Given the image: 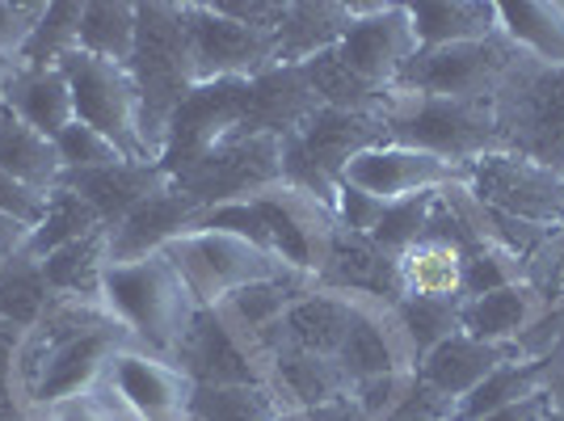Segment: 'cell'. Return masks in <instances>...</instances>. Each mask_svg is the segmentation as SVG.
<instances>
[{
    "label": "cell",
    "instance_id": "cell-33",
    "mask_svg": "<svg viewBox=\"0 0 564 421\" xmlns=\"http://www.w3.org/2000/svg\"><path fill=\"white\" fill-rule=\"evenodd\" d=\"M135 39H140V9L131 0H85L76 51L127 68L135 55Z\"/></svg>",
    "mask_w": 564,
    "mask_h": 421
},
{
    "label": "cell",
    "instance_id": "cell-6",
    "mask_svg": "<svg viewBox=\"0 0 564 421\" xmlns=\"http://www.w3.org/2000/svg\"><path fill=\"white\" fill-rule=\"evenodd\" d=\"M383 140H388V131H383L379 115H350V110L316 106L282 140V182L304 190V194H316L333 207V190L341 182L346 161Z\"/></svg>",
    "mask_w": 564,
    "mask_h": 421
},
{
    "label": "cell",
    "instance_id": "cell-1",
    "mask_svg": "<svg viewBox=\"0 0 564 421\" xmlns=\"http://www.w3.org/2000/svg\"><path fill=\"white\" fill-rule=\"evenodd\" d=\"M127 346H135L131 333L106 312L101 300L55 295L47 312L25 328L18 354L25 409L47 413L51 404L97 388L106 363Z\"/></svg>",
    "mask_w": 564,
    "mask_h": 421
},
{
    "label": "cell",
    "instance_id": "cell-23",
    "mask_svg": "<svg viewBox=\"0 0 564 421\" xmlns=\"http://www.w3.org/2000/svg\"><path fill=\"white\" fill-rule=\"evenodd\" d=\"M397 287L404 300L464 304V245L443 233L417 236L397 253Z\"/></svg>",
    "mask_w": 564,
    "mask_h": 421
},
{
    "label": "cell",
    "instance_id": "cell-3",
    "mask_svg": "<svg viewBox=\"0 0 564 421\" xmlns=\"http://www.w3.org/2000/svg\"><path fill=\"white\" fill-rule=\"evenodd\" d=\"M497 152L564 173V64L518 55L494 89Z\"/></svg>",
    "mask_w": 564,
    "mask_h": 421
},
{
    "label": "cell",
    "instance_id": "cell-16",
    "mask_svg": "<svg viewBox=\"0 0 564 421\" xmlns=\"http://www.w3.org/2000/svg\"><path fill=\"white\" fill-rule=\"evenodd\" d=\"M341 64L379 94L397 89L400 72L417 55L409 4H354V25L337 43Z\"/></svg>",
    "mask_w": 564,
    "mask_h": 421
},
{
    "label": "cell",
    "instance_id": "cell-50",
    "mask_svg": "<svg viewBox=\"0 0 564 421\" xmlns=\"http://www.w3.org/2000/svg\"><path fill=\"white\" fill-rule=\"evenodd\" d=\"M0 210H4V215H13V219L25 224V228H34V224L43 219V210H47V194L22 186L13 173H4V169H0Z\"/></svg>",
    "mask_w": 564,
    "mask_h": 421
},
{
    "label": "cell",
    "instance_id": "cell-5",
    "mask_svg": "<svg viewBox=\"0 0 564 421\" xmlns=\"http://www.w3.org/2000/svg\"><path fill=\"white\" fill-rule=\"evenodd\" d=\"M140 9V39L131 55V80L140 89L143 106V140L152 161H161V140L173 106L194 89L189 85V60H186V30H182V4H135Z\"/></svg>",
    "mask_w": 564,
    "mask_h": 421
},
{
    "label": "cell",
    "instance_id": "cell-37",
    "mask_svg": "<svg viewBox=\"0 0 564 421\" xmlns=\"http://www.w3.org/2000/svg\"><path fill=\"white\" fill-rule=\"evenodd\" d=\"M392 321L400 328V342L413 358V367L422 363L430 350H438L447 337L459 333V304H443V300H392Z\"/></svg>",
    "mask_w": 564,
    "mask_h": 421
},
{
    "label": "cell",
    "instance_id": "cell-40",
    "mask_svg": "<svg viewBox=\"0 0 564 421\" xmlns=\"http://www.w3.org/2000/svg\"><path fill=\"white\" fill-rule=\"evenodd\" d=\"M51 300H55V291L47 287V274L39 261L13 258L0 266V316L4 321L30 328L47 312Z\"/></svg>",
    "mask_w": 564,
    "mask_h": 421
},
{
    "label": "cell",
    "instance_id": "cell-51",
    "mask_svg": "<svg viewBox=\"0 0 564 421\" xmlns=\"http://www.w3.org/2000/svg\"><path fill=\"white\" fill-rule=\"evenodd\" d=\"M295 421H371V418L362 413V404H358L350 392H341V397L325 400V404H316V409L295 413Z\"/></svg>",
    "mask_w": 564,
    "mask_h": 421
},
{
    "label": "cell",
    "instance_id": "cell-29",
    "mask_svg": "<svg viewBox=\"0 0 564 421\" xmlns=\"http://www.w3.org/2000/svg\"><path fill=\"white\" fill-rule=\"evenodd\" d=\"M354 25V4H286L274 30V68H300L304 60L337 47Z\"/></svg>",
    "mask_w": 564,
    "mask_h": 421
},
{
    "label": "cell",
    "instance_id": "cell-8",
    "mask_svg": "<svg viewBox=\"0 0 564 421\" xmlns=\"http://www.w3.org/2000/svg\"><path fill=\"white\" fill-rule=\"evenodd\" d=\"M59 72L68 76L76 122L106 136L131 164H156L148 152V140H143V106L131 72L122 64L85 55V51H68L59 60Z\"/></svg>",
    "mask_w": 564,
    "mask_h": 421
},
{
    "label": "cell",
    "instance_id": "cell-27",
    "mask_svg": "<svg viewBox=\"0 0 564 421\" xmlns=\"http://www.w3.org/2000/svg\"><path fill=\"white\" fill-rule=\"evenodd\" d=\"M510 358H518V354L501 350V346H489V342H476L471 333L459 328V333L447 337L438 350L425 354L413 371L422 375L430 388H438L443 397L464 400V397H471L501 363H510Z\"/></svg>",
    "mask_w": 564,
    "mask_h": 421
},
{
    "label": "cell",
    "instance_id": "cell-21",
    "mask_svg": "<svg viewBox=\"0 0 564 421\" xmlns=\"http://www.w3.org/2000/svg\"><path fill=\"white\" fill-rule=\"evenodd\" d=\"M337 367L346 384L371 379V375H400L413 371V358L400 342V328L392 321V304L383 300H362L354 312V325L337 350Z\"/></svg>",
    "mask_w": 564,
    "mask_h": 421
},
{
    "label": "cell",
    "instance_id": "cell-38",
    "mask_svg": "<svg viewBox=\"0 0 564 421\" xmlns=\"http://www.w3.org/2000/svg\"><path fill=\"white\" fill-rule=\"evenodd\" d=\"M80 9H85V0H51L34 25V34H30V43L13 60V68H59V60L76 51Z\"/></svg>",
    "mask_w": 564,
    "mask_h": 421
},
{
    "label": "cell",
    "instance_id": "cell-11",
    "mask_svg": "<svg viewBox=\"0 0 564 421\" xmlns=\"http://www.w3.org/2000/svg\"><path fill=\"white\" fill-rule=\"evenodd\" d=\"M282 182V140L274 136H232L215 143L207 156L182 169L173 186L198 207H219L236 198H253Z\"/></svg>",
    "mask_w": 564,
    "mask_h": 421
},
{
    "label": "cell",
    "instance_id": "cell-32",
    "mask_svg": "<svg viewBox=\"0 0 564 421\" xmlns=\"http://www.w3.org/2000/svg\"><path fill=\"white\" fill-rule=\"evenodd\" d=\"M497 34L527 60L564 64V0L497 4Z\"/></svg>",
    "mask_w": 564,
    "mask_h": 421
},
{
    "label": "cell",
    "instance_id": "cell-31",
    "mask_svg": "<svg viewBox=\"0 0 564 421\" xmlns=\"http://www.w3.org/2000/svg\"><path fill=\"white\" fill-rule=\"evenodd\" d=\"M409 22L422 47H451V43H476L497 34L494 0H422L409 4Z\"/></svg>",
    "mask_w": 564,
    "mask_h": 421
},
{
    "label": "cell",
    "instance_id": "cell-22",
    "mask_svg": "<svg viewBox=\"0 0 564 421\" xmlns=\"http://www.w3.org/2000/svg\"><path fill=\"white\" fill-rule=\"evenodd\" d=\"M321 287L333 291H350V295H367V300H383L392 304L400 300L397 287V258L383 253L371 236H354V233H333L325 266L316 274Z\"/></svg>",
    "mask_w": 564,
    "mask_h": 421
},
{
    "label": "cell",
    "instance_id": "cell-34",
    "mask_svg": "<svg viewBox=\"0 0 564 421\" xmlns=\"http://www.w3.org/2000/svg\"><path fill=\"white\" fill-rule=\"evenodd\" d=\"M47 287L64 300H101V279L110 270V245H106V228L80 236L64 245L59 253H51L47 261H39Z\"/></svg>",
    "mask_w": 564,
    "mask_h": 421
},
{
    "label": "cell",
    "instance_id": "cell-52",
    "mask_svg": "<svg viewBox=\"0 0 564 421\" xmlns=\"http://www.w3.org/2000/svg\"><path fill=\"white\" fill-rule=\"evenodd\" d=\"M480 421H547V397L535 392V397L518 400V404H506V409H497L489 418Z\"/></svg>",
    "mask_w": 564,
    "mask_h": 421
},
{
    "label": "cell",
    "instance_id": "cell-28",
    "mask_svg": "<svg viewBox=\"0 0 564 421\" xmlns=\"http://www.w3.org/2000/svg\"><path fill=\"white\" fill-rule=\"evenodd\" d=\"M64 186H68L72 194H80V198L101 215V224L110 228L127 210L140 207L148 194L165 190L169 173L161 164L122 161V164H110V169H94V173H68Z\"/></svg>",
    "mask_w": 564,
    "mask_h": 421
},
{
    "label": "cell",
    "instance_id": "cell-39",
    "mask_svg": "<svg viewBox=\"0 0 564 421\" xmlns=\"http://www.w3.org/2000/svg\"><path fill=\"white\" fill-rule=\"evenodd\" d=\"M543 392V375L535 363H522V358H510V363H501L471 397L459 400V418L455 421H480L497 413V409H506V404H518V400L535 397Z\"/></svg>",
    "mask_w": 564,
    "mask_h": 421
},
{
    "label": "cell",
    "instance_id": "cell-54",
    "mask_svg": "<svg viewBox=\"0 0 564 421\" xmlns=\"http://www.w3.org/2000/svg\"><path fill=\"white\" fill-rule=\"evenodd\" d=\"M4 72H9V64H4V60H0V80H4Z\"/></svg>",
    "mask_w": 564,
    "mask_h": 421
},
{
    "label": "cell",
    "instance_id": "cell-30",
    "mask_svg": "<svg viewBox=\"0 0 564 421\" xmlns=\"http://www.w3.org/2000/svg\"><path fill=\"white\" fill-rule=\"evenodd\" d=\"M0 169L39 194L64 186V161L55 152V140L22 122L9 106H0Z\"/></svg>",
    "mask_w": 564,
    "mask_h": 421
},
{
    "label": "cell",
    "instance_id": "cell-53",
    "mask_svg": "<svg viewBox=\"0 0 564 421\" xmlns=\"http://www.w3.org/2000/svg\"><path fill=\"white\" fill-rule=\"evenodd\" d=\"M25 240H30V228L18 224L13 215L0 210V261H13L25 253Z\"/></svg>",
    "mask_w": 564,
    "mask_h": 421
},
{
    "label": "cell",
    "instance_id": "cell-44",
    "mask_svg": "<svg viewBox=\"0 0 564 421\" xmlns=\"http://www.w3.org/2000/svg\"><path fill=\"white\" fill-rule=\"evenodd\" d=\"M22 337H25L22 325H13V321L0 316V421L39 418V413L25 409V397H22V375H18Z\"/></svg>",
    "mask_w": 564,
    "mask_h": 421
},
{
    "label": "cell",
    "instance_id": "cell-24",
    "mask_svg": "<svg viewBox=\"0 0 564 421\" xmlns=\"http://www.w3.org/2000/svg\"><path fill=\"white\" fill-rule=\"evenodd\" d=\"M265 384L282 400L286 413H304V409H316L325 400L350 392L337 358H321V354L295 350V346L265 350Z\"/></svg>",
    "mask_w": 564,
    "mask_h": 421
},
{
    "label": "cell",
    "instance_id": "cell-56",
    "mask_svg": "<svg viewBox=\"0 0 564 421\" xmlns=\"http://www.w3.org/2000/svg\"><path fill=\"white\" fill-rule=\"evenodd\" d=\"M22 421H43V418H22Z\"/></svg>",
    "mask_w": 564,
    "mask_h": 421
},
{
    "label": "cell",
    "instance_id": "cell-17",
    "mask_svg": "<svg viewBox=\"0 0 564 421\" xmlns=\"http://www.w3.org/2000/svg\"><path fill=\"white\" fill-rule=\"evenodd\" d=\"M459 164L438 161L430 152L417 148H404V143H371L362 148L358 156L346 161L341 169V182L362 194H371L379 203H404V198H417V194H434V190L459 182Z\"/></svg>",
    "mask_w": 564,
    "mask_h": 421
},
{
    "label": "cell",
    "instance_id": "cell-14",
    "mask_svg": "<svg viewBox=\"0 0 564 421\" xmlns=\"http://www.w3.org/2000/svg\"><path fill=\"white\" fill-rule=\"evenodd\" d=\"M97 388L115 400V409L127 421H189L194 404V379L173 358H161L140 346L118 350Z\"/></svg>",
    "mask_w": 564,
    "mask_h": 421
},
{
    "label": "cell",
    "instance_id": "cell-19",
    "mask_svg": "<svg viewBox=\"0 0 564 421\" xmlns=\"http://www.w3.org/2000/svg\"><path fill=\"white\" fill-rule=\"evenodd\" d=\"M203 207L189 203L182 190L169 182L165 190L148 194L140 207L127 210L118 224L106 228V245H110V266L118 261H140L152 253H165L177 236H186L198 224Z\"/></svg>",
    "mask_w": 564,
    "mask_h": 421
},
{
    "label": "cell",
    "instance_id": "cell-36",
    "mask_svg": "<svg viewBox=\"0 0 564 421\" xmlns=\"http://www.w3.org/2000/svg\"><path fill=\"white\" fill-rule=\"evenodd\" d=\"M286 409L270 384H232V388H194L189 421H282Z\"/></svg>",
    "mask_w": 564,
    "mask_h": 421
},
{
    "label": "cell",
    "instance_id": "cell-46",
    "mask_svg": "<svg viewBox=\"0 0 564 421\" xmlns=\"http://www.w3.org/2000/svg\"><path fill=\"white\" fill-rule=\"evenodd\" d=\"M383 207L388 203H379V198L346 186V182H337V190H333V219H337L341 233L371 236L379 228V219H383Z\"/></svg>",
    "mask_w": 564,
    "mask_h": 421
},
{
    "label": "cell",
    "instance_id": "cell-25",
    "mask_svg": "<svg viewBox=\"0 0 564 421\" xmlns=\"http://www.w3.org/2000/svg\"><path fill=\"white\" fill-rule=\"evenodd\" d=\"M321 101L307 89L300 68H270L249 80V110L240 136H274L286 140Z\"/></svg>",
    "mask_w": 564,
    "mask_h": 421
},
{
    "label": "cell",
    "instance_id": "cell-55",
    "mask_svg": "<svg viewBox=\"0 0 564 421\" xmlns=\"http://www.w3.org/2000/svg\"><path fill=\"white\" fill-rule=\"evenodd\" d=\"M282 421H295V413H286V418H282Z\"/></svg>",
    "mask_w": 564,
    "mask_h": 421
},
{
    "label": "cell",
    "instance_id": "cell-15",
    "mask_svg": "<svg viewBox=\"0 0 564 421\" xmlns=\"http://www.w3.org/2000/svg\"><path fill=\"white\" fill-rule=\"evenodd\" d=\"M173 363L194 379V388L265 384V354H261L258 337L236 328L219 307H198Z\"/></svg>",
    "mask_w": 564,
    "mask_h": 421
},
{
    "label": "cell",
    "instance_id": "cell-2",
    "mask_svg": "<svg viewBox=\"0 0 564 421\" xmlns=\"http://www.w3.org/2000/svg\"><path fill=\"white\" fill-rule=\"evenodd\" d=\"M101 304L131 333L140 350H152L161 358H173L182 350L189 325L198 316V304L169 253L110 266L101 279Z\"/></svg>",
    "mask_w": 564,
    "mask_h": 421
},
{
    "label": "cell",
    "instance_id": "cell-7",
    "mask_svg": "<svg viewBox=\"0 0 564 421\" xmlns=\"http://www.w3.org/2000/svg\"><path fill=\"white\" fill-rule=\"evenodd\" d=\"M169 261L177 266L182 282L189 287L198 307L228 304L236 291L253 287L265 279H282V274H300L282 258L258 249L253 240L232 233H215V228H189L165 249Z\"/></svg>",
    "mask_w": 564,
    "mask_h": 421
},
{
    "label": "cell",
    "instance_id": "cell-49",
    "mask_svg": "<svg viewBox=\"0 0 564 421\" xmlns=\"http://www.w3.org/2000/svg\"><path fill=\"white\" fill-rule=\"evenodd\" d=\"M39 418L43 421H127L115 409V400L106 397L101 388H89V392H80V397L59 400V404H51L47 413H39Z\"/></svg>",
    "mask_w": 564,
    "mask_h": 421
},
{
    "label": "cell",
    "instance_id": "cell-42",
    "mask_svg": "<svg viewBox=\"0 0 564 421\" xmlns=\"http://www.w3.org/2000/svg\"><path fill=\"white\" fill-rule=\"evenodd\" d=\"M434 194H438V190H434ZM434 194H417V198H404V203H388V207H383V219H379V228L371 233V240H376L383 253L397 258L400 249H409L417 236H425Z\"/></svg>",
    "mask_w": 564,
    "mask_h": 421
},
{
    "label": "cell",
    "instance_id": "cell-41",
    "mask_svg": "<svg viewBox=\"0 0 564 421\" xmlns=\"http://www.w3.org/2000/svg\"><path fill=\"white\" fill-rule=\"evenodd\" d=\"M522 279H527V266L494 240H471L464 249V300L489 295L497 287H510Z\"/></svg>",
    "mask_w": 564,
    "mask_h": 421
},
{
    "label": "cell",
    "instance_id": "cell-18",
    "mask_svg": "<svg viewBox=\"0 0 564 421\" xmlns=\"http://www.w3.org/2000/svg\"><path fill=\"white\" fill-rule=\"evenodd\" d=\"M367 295H350V291H333V287H312L295 304L282 312L274 328L261 333V354L274 346H295V350L321 354V358H337L346 333L354 325V312Z\"/></svg>",
    "mask_w": 564,
    "mask_h": 421
},
{
    "label": "cell",
    "instance_id": "cell-47",
    "mask_svg": "<svg viewBox=\"0 0 564 421\" xmlns=\"http://www.w3.org/2000/svg\"><path fill=\"white\" fill-rule=\"evenodd\" d=\"M43 9L47 4H13V0H0V60L13 68V60L22 55V47L30 43V34H34V25L43 18Z\"/></svg>",
    "mask_w": 564,
    "mask_h": 421
},
{
    "label": "cell",
    "instance_id": "cell-4",
    "mask_svg": "<svg viewBox=\"0 0 564 421\" xmlns=\"http://www.w3.org/2000/svg\"><path fill=\"white\" fill-rule=\"evenodd\" d=\"M383 131L392 143L430 152L438 161L471 164L485 152H497L494 101H455V97H422L392 89L383 101Z\"/></svg>",
    "mask_w": 564,
    "mask_h": 421
},
{
    "label": "cell",
    "instance_id": "cell-48",
    "mask_svg": "<svg viewBox=\"0 0 564 421\" xmlns=\"http://www.w3.org/2000/svg\"><path fill=\"white\" fill-rule=\"evenodd\" d=\"M409 375H413V371L358 379V384H350V397L362 404V413H367L371 421H388V418H392V409H397L400 392H404V384H409Z\"/></svg>",
    "mask_w": 564,
    "mask_h": 421
},
{
    "label": "cell",
    "instance_id": "cell-26",
    "mask_svg": "<svg viewBox=\"0 0 564 421\" xmlns=\"http://www.w3.org/2000/svg\"><path fill=\"white\" fill-rule=\"evenodd\" d=\"M0 106H9L47 140H55L59 131H68L76 122L68 76L59 68H9L0 80Z\"/></svg>",
    "mask_w": 564,
    "mask_h": 421
},
{
    "label": "cell",
    "instance_id": "cell-10",
    "mask_svg": "<svg viewBox=\"0 0 564 421\" xmlns=\"http://www.w3.org/2000/svg\"><path fill=\"white\" fill-rule=\"evenodd\" d=\"M189 85L253 80L274 68V34L240 25L219 4H182Z\"/></svg>",
    "mask_w": 564,
    "mask_h": 421
},
{
    "label": "cell",
    "instance_id": "cell-45",
    "mask_svg": "<svg viewBox=\"0 0 564 421\" xmlns=\"http://www.w3.org/2000/svg\"><path fill=\"white\" fill-rule=\"evenodd\" d=\"M455 418H459V400L443 397L438 388H430L422 375L413 371L388 421H455Z\"/></svg>",
    "mask_w": 564,
    "mask_h": 421
},
{
    "label": "cell",
    "instance_id": "cell-20",
    "mask_svg": "<svg viewBox=\"0 0 564 421\" xmlns=\"http://www.w3.org/2000/svg\"><path fill=\"white\" fill-rule=\"evenodd\" d=\"M547 312V295H543L535 282H510V287H497L489 295H476L459 304V328L471 333L476 342H489L501 350H514L518 342L540 325V316Z\"/></svg>",
    "mask_w": 564,
    "mask_h": 421
},
{
    "label": "cell",
    "instance_id": "cell-13",
    "mask_svg": "<svg viewBox=\"0 0 564 421\" xmlns=\"http://www.w3.org/2000/svg\"><path fill=\"white\" fill-rule=\"evenodd\" d=\"M249 110V80H219V85H194L165 122V140H161V169L169 182L189 169L198 156H207L215 143L232 140L245 127Z\"/></svg>",
    "mask_w": 564,
    "mask_h": 421
},
{
    "label": "cell",
    "instance_id": "cell-12",
    "mask_svg": "<svg viewBox=\"0 0 564 421\" xmlns=\"http://www.w3.org/2000/svg\"><path fill=\"white\" fill-rule=\"evenodd\" d=\"M518 60V51L501 39H476V43H451V47H422L409 68L400 72V94L422 97H455V101H485L494 97L497 80Z\"/></svg>",
    "mask_w": 564,
    "mask_h": 421
},
{
    "label": "cell",
    "instance_id": "cell-9",
    "mask_svg": "<svg viewBox=\"0 0 564 421\" xmlns=\"http://www.w3.org/2000/svg\"><path fill=\"white\" fill-rule=\"evenodd\" d=\"M459 182L485 210H497L514 224H531L543 233L564 228V173L535 164L514 152H485L464 164Z\"/></svg>",
    "mask_w": 564,
    "mask_h": 421
},
{
    "label": "cell",
    "instance_id": "cell-57",
    "mask_svg": "<svg viewBox=\"0 0 564 421\" xmlns=\"http://www.w3.org/2000/svg\"><path fill=\"white\" fill-rule=\"evenodd\" d=\"M0 266H4V261H0Z\"/></svg>",
    "mask_w": 564,
    "mask_h": 421
},
{
    "label": "cell",
    "instance_id": "cell-35",
    "mask_svg": "<svg viewBox=\"0 0 564 421\" xmlns=\"http://www.w3.org/2000/svg\"><path fill=\"white\" fill-rule=\"evenodd\" d=\"M97 228H106V224H101V215H97L80 194H72L68 186H55L47 194V210H43V219L30 228V240H25L22 258L47 261L51 253H59L64 245L97 233Z\"/></svg>",
    "mask_w": 564,
    "mask_h": 421
},
{
    "label": "cell",
    "instance_id": "cell-43",
    "mask_svg": "<svg viewBox=\"0 0 564 421\" xmlns=\"http://www.w3.org/2000/svg\"><path fill=\"white\" fill-rule=\"evenodd\" d=\"M55 152L64 161V177L68 173H94V169H110V164L127 161L115 143L106 140V136H97L94 127H85V122H72L68 131H59L55 136Z\"/></svg>",
    "mask_w": 564,
    "mask_h": 421
}]
</instances>
